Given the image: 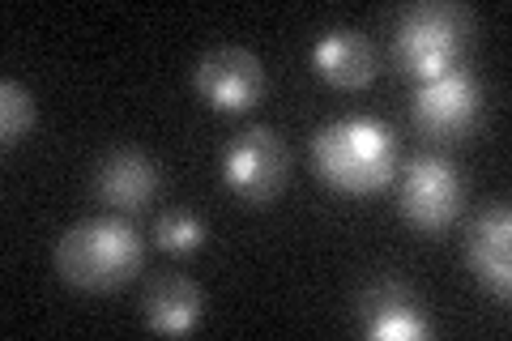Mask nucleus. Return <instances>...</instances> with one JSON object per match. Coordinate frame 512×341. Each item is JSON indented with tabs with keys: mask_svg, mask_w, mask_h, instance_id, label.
<instances>
[{
	"mask_svg": "<svg viewBox=\"0 0 512 341\" xmlns=\"http://www.w3.org/2000/svg\"><path fill=\"white\" fill-rule=\"evenodd\" d=\"M312 171L346 197H376L397 175V137L376 116H342L312 137Z\"/></svg>",
	"mask_w": 512,
	"mask_h": 341,
	"instance_id": "nucleus-1",
	"label": "nucleus"
},
{
	"mask_svg": "<svg viewBox=\"0 0 512 341\" xmlns=\"http://www.w3.org/2000/svg\"><path fill=\"white\" fill-rule=\"evenodd\" d=\"M146 261V243L120 214L86 218L56 243V273L77 290H116L133 282Z\"/></svg>",
	"mask_w": 512,
	"mask_h": 341,
	"instance_id": "nucleus-2",
	"label": "nucleus"
},
{
	"mask_svg": "<svg viewBox=\"0 0 512 341\" xmlns=\"http://www.w3.org/2000/svg\"><path fill=\"white\" fill-rule=\"evenodd\" d=\"M470 9L448 5V0H423L410 5L393 30V56L402 64V73L414 81H431L461 69L470 43Z\"/></svg>",
	"mask_w": 512,
	"mask_h": 341,
	"instance_id": "nucleus-3",
	"label": "nucleus"
},
{
	"mask_svg": "<svg viewBox=\"0 0 512 341\" xmlns=\"http://www.w3.org/2000/svg\"><path fill=\"white\" fill-rule=\"evenodd\" d=\"M286 175H291L286 141L265 124L244 128L222 150V184L248 205H269L286 188Z\"/></svg>",
	"mask_w": 512,
	"mask_h": 341,
	"instance_id": "nucleus-4",
	"label": "nucleus"
},
{
	"mask_svg": "<svg viewBox=\"0 0 512 341\" xmlns=\"http://www.w3.org/2000/svg\"><path fill=\"white\" fill-rule=\"evenodd\" d=\"M397 201H402V218L414 231L436 235L457 222L461 201H466V180L457 175V162H448L440 154H419L406 162Z\"/></svg>",
	"mask_w": 512,
	"mask_h": 341,
	"instance_id": "nucleus-5",
	"label": "nucleus"
},
{
	"mask_svg": "<svg viewBox=\"0 0 512 341\" xmlns=\"http://www.w3.org/2000/svg\"><path fill=\"white\" fill-rule=\"evenodd\" d=\"M410 116L427 137L461 141L478 124V116H483V86H478V77L466 73V69L419 81Z\"/></svg>",
	"mask_w": 512,
	"mask_h": 341,
	"instance_id": "nucleus-6",
	"label": "nucleus"
},
{
	"mask_svg": "<svg viewBox=\"0 0 512 341\" xmlns=\"http://www.w3.org/2000/svg\"><path fill=\"white\" fill-rule=\"evenodd\" d=\"M192 90L214 111H248L265 94V69L248 47H214L192 69Z\"/></svg>",
	"mask_w": 512,
	"mask_h": 341,
	"instance_id": "nucleus-7",
	"label": "nucleus"
},
{
	"mask_svg": "<svg viewBox=\"0 0 512 341\" xmlns=\"http://www.w3.org/2000/svg\"><path fill=\"white\" fill-rule=\"evenodd\" d=\"M359 329L372 341H419L431 337L436 324L423 312L419 295L402 282H376L359 299Z\"/></svg>",
	"mask_w": 512,
	"mask_h": 341,
	"instance_id": "nucleus-8",
	"label": "nucleus"
},
{
	"mask_svg": "<svg viewBox=\"0 0 512 341\" xmlns=\"http://www.w3.org/2000/svg\"><path fill=\"white\" fill-rule=\"evenodd\" d=\"M466 265L478 278V286H487L495 299L512 295V214L508 205H491L474 218L470 239H466Z\"/></svg>",
	"mask_w": 512,
	"mask_h": 341,
	"instance_id": "nucleus-9",
	"label": "nucleus"
},
{
	"mask_svg": "<svg viewBox=\"0 0 512 341\" xmlns=\"http://www.w3.org/2000/svg\"><path fill=\"white\" fill-rule=\"evenodd\" d=\"M158 188H163V171L141 150H111L94 167V192H99V201L111 209H124V214L150 205Z\"/></svg>",
	"mask_w": 512,
	"mask_h": 341,
	"instance_id": "nucleus-10",
	"label": "nucleus"
},
{
	"mask_svg": "<svg viewBox=\"0 0 512 341\" xmlns=\"http://www.w3.org/2000/svg\"><path fill=\"white\" fill-rule=\"evenodd\" d=\"M312 69L338 90H359L376 77V47L350 26H333L312 43Z\"/></svg>",
	"mask_w": 512,
	"mask_h": 341,
	"instance_id": "nucleus-11",
	"label": "nucleus"
},
{
	"mask_svg": "<svg viewBox=\"0 0 512 341\" xmlns=\"http://www.w3.org/2000/svg\"><path fill=\"white\" fill-rule=\"evenodd\" d=\"M205 312V299H201V286L180 278V273H163L146 286V299H141V320L146 329L154 333H167V337H184L201 324Z\"/></svg>",
	"mask_w": 512,
	"mask_h": 341,
	"instance_id": "nucleus-12",
	"label": "nucleus"
},
{
	"mask_svg": "<svg viewBox=\"0 0 512 341\" xmlns=\"http://www.w3.org/2000/svg\"><path fill=\"white\" fill-rule=\"evenodd\" d=\"M35 120H39L35 94H30L18 77H5L0 81V145L13 150L18 141H26Z\"/></svg>",
	"mask_w": 512,
	"mask_h": 341,
	"instance_id": "nucleus-13",
	"label": "nucleus"
},
{
	"mask_svg": "<svg viewBox=\"0 0 512 341\" xmlns=\"http://www.w3.org/2000/svg\"><path fill=\"white\" fill-rule=\"evenodd\" d=\"M154 243L171 256H188L205 243V222L197 214H188V209H167V214L154 222Z\"/></svg>",
	"mask_w": 512,
	"mask_h": 341,
	"instance_id": "nucleus-14",
	"label": "nucleus"
}]
</instances>
